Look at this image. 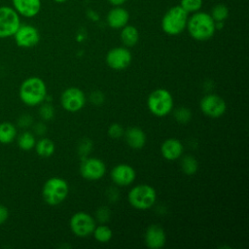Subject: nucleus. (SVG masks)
<instances>
[{"label":"nucleus","mask_w":249,"mask_h":249,"mask_svg":"<svg viewBox=\"0 0 249 249\" xmlns=\"http://www.w3.org/2000/svg\"><path fill=\"white\" fill-rule=\"evenodd\" d=\"M47 95V86L39 77H29L19 87V98L27 106L41 104Z\"/></svg>","instance_id":"f257e3e1"},{"label":"nucleus","mask_w":249,"mask_h":249,"mask_svg":"<svg viewBox=\"0 0 249 249\" xmlns=\"http://www.w3.org/2000/svg\"><path fill=\"white\" fill-rule=\"evenodd\" d=\"M186 27L191 37L196 41L210 39L216 30L214 19L209 14L204 12H197L188 18Z\"/></svg>","instance_id":"f03ea898"},{"label":"nucleus","mask_w":249,"mask_h":249,"mask_svg":"<svg viewBox=\"0 0 249 249\" xmlns=\"http://www.w3.org/2000/svg\"><path fill=\"white\" fill-rule=\"evenodd\" d=\"M69 193L68 183L61 177L49 178L42 189L44 201L52 206L60 204L65 200Z\"/></svg>","instance_id":"7ed1b4c3"},{"label":"nucleus","mask_w":249,"mask_h":249,"mask_svg":"<svg viewBox=\"0 0 249 249\" xmlns=\"http://www.w3.org/2000/svg\"><path fill=\"white\" fill-rule=\"evenodd\" d=\"M127 200L133 208L147 210L156 203L157 192L148 184L136 185L128 192Z\"/></svg>","instance_id":"20e7f679"},{"label":"nucleus","mask_w":249,"mask_h":249,"mask_svg":"<svg viewBox=\"0 0 249 249\" xmlns=\"http://www.w3.org/2000/svg\"><path fill=\"white\" fill-rule=\"evenodd\" d=\"M188 22V13L181 7L175 6L169 9L161 19V28L164 33L175 36L182 33Z\"/></svg>","instance_id":"39448f33"},{"label":"nucleus","mask_w":249,"mask_h":249,"mask_svg":"<svg viewBox=\"0 0 249 249\" xmlns=\"http://www.w3.org/2000/svg\"><path fill=\"white\" fill-rule=\"evenodd\" d=\"M147 106L156 117H164L173 109L172 94L165 89H157L149 94Z\"/></svg>","instance_id":"423d86ee"},{"label":"nucleus","mask_w":249,"mask_h":249,"mask_svg":"<svg viewBox=\"0 0 249 249\" xmlns=\"http://www.w3.org/2000/svg\"><path fill=\"white\" fill-rule=\"evenodd\" d=\"M20 25L19 15L13 7H0V39L14 36Z\"/></svg>","instance_id":"0eeeda50"},{"label":"nucleus","mask_w":249,"mask_h":249,"mask_svg":"<svg viewBox=\"0 0 249 249\" xmlns=\"http://www.w3.org/2000/svg\"><path fill=\"white\" fill-rule=\"evenodd\" d=\"M95 226L94 218L90 214L83 211L73 214L69 220L71 231L79 237H87L92 234Z\"/></svg>","instance_id":"6e6552de"},{"label":"nucleus","mask_w":249,"mask_h":249,"mask_svg":"<svg viewBox=\"0 0 249 249\" xmlns=\"http://www.w3.org/2000/svg\"><path fill=\"white\" fill-rule=\"evenodd\" d=\"M87 98L85 92L76 87H70L63 90L60 96L62 108L70 113H75L84 108Z\"/></svg>","instance_id":"1a4fd4ad"},{"label":"nucleus","mask_w":249,"mask_h":249,"mask_svg":"<svg viewBox=\"0 0 249 249\" xmlns=\"http://www.w3.org/2000/svg\"><path fill=\"white\" fill-rule=\"evenodd\" d=\"M199 108L205 116L212 119H217L226 113L227 103L221 96L209 93L200 99Z\"/></svg>","instance_id":"9d476101"},{"label":"nucleus","mask_w":249,"mask_h":249,"mask_svg":"<svg viewBox=\"0 0 249 249\" xmlns=\"http://www.w3.org/2000/svg\"><path fill=\"white\" fill-rule=\"evenodd\" d=\"M106 172L105 163L97 158H84L80 164V173L88 181H97Z\"/></svg>","instance_id":"9b49d317"},{"label":"nucleus","mask_w":249,"mask_h":249,"mask_svg":"<svg viewBox=\"0 0 249 249\" xmlns=\"http://www.w3.org/2000/svg\"><path fill=\"white\" fill-rule=\"evenodd\" d=\"M16 44L24 49L36 46L40 41V33L36 27L30 24H20L14 34Z\"/></svg>","instance_id":"f8f14e48"},{"label":"nucleus","mask_w":249,"mask_h":249,"mask_svg":"<svg viewBox=\"0 0 249 249\" xmlns=\"http://www.w3.org/2000/svg\"><path fill=\"white\" fill-rule=\"evenodd\" d=\"M106 63L113 70L125 69L132 60L131 53L124 47H117L110 50L106 54Z\"/></svg>","instance_id":"ddd939ff"},{"label":"nucleus","mask_w":249,"mask_h":249,"mask_svg":"<svg viewBox=\"0 0 249 249\" xmlns=\"http://www.w3.org/2000/svg\"><path fill=\"white\" fill-rule=\"evenodd\" d=\"M110 176L115 185L125 187L133 183L136 177V172L129 164L120 163L112 168Z\"/></svg>","instance_id":"4468645a"},{"label":"nucleus","mask_w":249,"mask_h":249,"mask_svg":"<svg viewBox=\"0 0 249 249\" xmlns=\"http://www.w3.org/2000/svg\"><path fill=\"white\" fill-rule=\"evenodd\" d=\"M144 241L146 246L151 249H160L163 247L166 241V234L164 230L159 225H150L146 229Z\"/></svg>","instance_id":"2eb2a0df"},{"label":"nucleus","mask_w":249,"mask_h":249,"mask_svg":"<svg viewBox=\"0 0 249 249\" xmlns=\"http://www.w3.org/2000/svg\"><path fill=\"white\" fill-rule=\"evenodd\" d=\"M184 152L182 142L177 138H167L160 145V154L167 160H176L180 159Z\"/></svg>","instance_id":"dca6fc26"},{"label":"nucleus","mask_w":249,"mask_h":249,"mask_svg":"<svg viewBox=\"0 0 249 249\" xmlns=\"http://www.w3.org/2000/svg\"><path fill=\"white\" fill-rule=\"evenodd\" d=\"M15 11L24 18H33L41 10V0H12Z\"/></svg>","instance_id":"f3484780"},{"label":"nucleus","mask_w":249,"mask_h":249,"mask_svg":"<svg viewBox=\"0 0 249 249\" xmlns=\"http://www.w3.org/2000/svg\"><path fill=\"white\" fill-rule=\"evenodd\" d=\"M124 135L126 144L133 150H140L146 144V134L140 127H128L124 131Z\"/></svg>","instance_id":"a211bd4d"},{"label":"nucleus","mask_w":249,"mask_h":249,"mask_svg":"<svg viewBox=\"0 0 249 249\" xmlns=\"http://www.w3.org/2000/svg\"><path fill=\"white\" fill-rule=\"evenodd\" d=\"M129 15L125 9L116 7L112 9L107 15V23L114 29L123 28L127 24Z\"/></svg>","instance_id":"6ab92c4d"},{"label":"nucleus","mask_w":249,"mask_h":249,"mask_svg":"<svg viewBox=\"0 0 249 249\" xmlns=\"http://www.w3.org/2000/svg\"><path fill=\"white\" fill-rule=\"evenodd\" d=\"M121 40L125 47H133L139 40V32L132 25H125L121 32Z\"/></svg>","instance_id":"aec40b11"},{"label":"nucleus","mask_w":249,"mask_h":249,"mask_svg":"<svg viewBox=\"0 0 249 249\" xmlns=\"http://www.w3.org/2000/svg\"><path fill=\"white\" fill-rule=\"evenodd\" d=\"M17 136L16 126L9 122L0 124V143L9 144L12 143Z\"/></svg>","instance_id":"412c9836"},{"label":"nucleus","mask_w":249,"mask_h":249,"mask_svg":"<svg viewBox=\"0 0 249 249\" xmlns=\"http://www.w3.org/2000/svg\"><path fill=\"white\" fill-rule=\"evenodd\" d=\"M36 153L42 158H49L53 156L55 150L54 143L50 138H42L35 144Z\"/></svg>","instance_id":"4be33fe9"},{"label":"nucleus","mask_w":249,"mask_h":249,"mask_svg":"<svg viewBox=\"0 0 249 249\" xmlns=\"http://www.w3.org/2000/svg\"><path fill=\"white\" fill-rule=\"evenodd\" d=\"M92 234L96 241L100 243H107L112 239L113 231L108 226L102 224L99 226H95Z\"/></svg>","instance_id":"5701e85b"},{"label":"nucleus","mask_w":249,"mask_h":249,"mask_svg":"<svg viewBox=\"0 0 249 249\" xmlns=\"http://www.w3.org/2000/svg\"><path fill=\"white\" fill-rule=\"evenodd\" d=\"M180 166L182 171L187 175H193L197 171L198 168V162L196 158H194L191 155L184 156L181 159Z\"/></svg>","instance_id":"b1692460"},{"label":"nucleus","mask_w":249,"mask_h":249,"mask_svg":"<svg viewBox=\"0 0 249 249\" xmlns=\"http://www.w3.org/2000/svg\"><path fill=\"white\" fill-rule=\"evenodd\" d=\"M36 139L32 132L24 131L18 137V145L23 151H30L35 147Z\"/></svg>","instance_id":"393cba45"},{"label":"nucleus","mask_w":249,"mask_h":249,"mask_svg":"<svg viewBox=\"0 0 249 249\" xmlns=\"http://www.w3.org/2000/svg\"><path fill=\"white\" fill-rule=\"evenodd\" d=\"M210 16L212 17V18L214 19L215 22L224 21L228 18V16H229V10H228V8L225 5L217 4L212 9V12H211Z\"/></svg>","instance_id":"a878e982"},{"label":"nucleus","mask_w":249,"mask_h":249,"mask_svg":"<svg viewBox=\"0 0 249 249\" xmlns=\"http://www.w3.org/2000/svg\"><path fill=\"white\" fill-rule=\"evenodd\" d=\"M192 118L191 110L187 107H180L174 111V119L179 124H187Z\"/></svg>","instance_id":"bb28decb"},{"label":"nucleus","mask_w":249,"mask_h":249,"mask_svg":"<svg viewBox=\"0 0 249 249\" xmlns=\"http://www.w3.org/2000/svg\"><path fill=\"white\" fill-rule=\"evenodd\" d=\"M202 6V0H181V7L187 13L197 12Z\"/></svg>","instance_id":"cd10ccee"},{"label":"nucleus","mask_w":249,"mask_h":249,"mask_svg":"<svg viewBox=\"0 0 249 249\" xmlns=\"http://www.w3.org/2000/svg\"><path fill=\"white\" fill-rule=\"evenodd\" d=\"M39 114L40 117L44 120V121H50L53 118L54 116V108L52 104L50 103H45L43 104L40 109H39Z\"/></svg>","instance_id":"c85d7f7f"},{"label":"nucleus","mask_w":249,"mask_h":249,"mask_svg":"<svg viewBox=\"0 0 249 249\" xmlns=\"http://www.w3.org/2000/svg\"><path fill=\"white\" fill-rule=\"evenodd\" d=\"M92 148V142L90 141V139H83L79 146H78V153L80 154V156L82 157V159L87 158V156L90 153Z\"/></svg>","instance_id":"c756f323"},{"label":"nucleus","mask_w":249,"mask_h":249,"mask_svg":"<svg viewBox=\"0 0 249 249\" xmlns=\"http://www.w3.org/2000/svg\"><path fill=\"white\" fill-rule=\"evenodd\" d=\"M124 127L117 123L112 124L109 127H108V135L113 138V139H119L122 136H124Z\"/></svg>","instance_id":"7c9ffc66"},{"label":"nucleus","mask_w":249,"mask_h":249,"mask_svg":"<svg viewBox=\"0 0 249 249\" xmlns=\"http://www.w3.org/2000/svg\"><path fill=\"white\" fill-rule=\"evenodd\" d=\"M110 209L107 206H100L95 212V218L99 223H106L110 220Z\"/></svg>","instance_id":"2f4dec72"},{"label":"nucleus","mask_w":249,"mask_h":249,"mask_svg":"<svg viewBox=\"0 0 249 249\" xmlns=\"http://www.w3.org/2000/svg\"><path fill=\"white\" fill-rule=\"evenodd\" d=\"M89 100L94 105H100L104 101V94L99 90H94L90 93Z\"/></svg>","instance_id":"473e14b6"},{"label":"nucleus","mask_w":249,"mask_h":249,"mask_svg":"<svg viewBox=\"0 0 249 249\" xmlns=\"http://www.w3.org/2000/svg\"><path fill=\"white\" fill-rule=\"evenodd\" d=\"M18 125L21 126V127L29 126V125L32 124V118H31L29 115H23V116H21V117L18 119Z\"/></svg>","instance_id":"72a5a7b5"},{"label":"nucleus","mask_w":249,"mask_h":249,"mask_svg":"<svg viewBox=\"0 0 249 249\" xmlns=\"http://www.w3.org/2000/svg\"><path fill=\"white\" fill-rule=\"evenodd\" d=\"M9 217L8 208L2 204H0V225L5 223Z\"/></svg>","instance_id":"f704fd0d"},{"label":"nucleus","mask_w":249,"mask_h":249,"mask_svg":"<svg viewBox=\"0 0 249 249\" xmlns=\"http://www.w3.org/2000/svg\"><path fill=\"white\" fill-rule=\"evenodd\" d=\"M46 130H47V127H46V125H45L43 123H38V124H36L35 126H34V131H35V133L38 134V135H43V134H45Z\"/></svg>","instance_id":"c9c22d12"},{"label":"nucleus","mask_w":249,"mask_h":249,"mask_svg":"<svg viewBox=\"0 0 249 249\" xmlns=\"http://www.w3.org/2000/svg\"><path fill=\"white\" fill-rule=\"evenodd\" d=\"M112 5H114V6H121V5H123L126 0H108Z\"/></svg>","instance_id":"e433bc0d"},{"label":"nucleus","mask_w":249,"mask_h":249,"mask_svg":"<svg viewBox=\"0 0 249 249\" xmlns=\"http://www.w3.org/2000/svg\"><path fill=\"white\" fill-rule=\"evenodd\" d=\"M54 2H56V3H63V2H65V1H67V0H53Z\"/></svg>","instance_id":"4c0bfd02"}]
</instances>
